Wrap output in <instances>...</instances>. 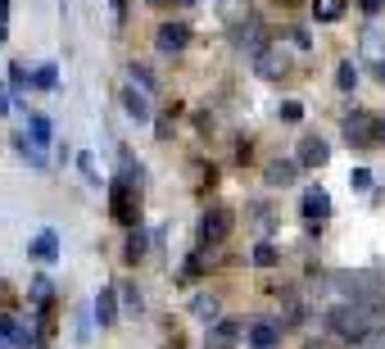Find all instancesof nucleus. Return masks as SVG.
Segmentation results:
<instances>
[{
  "label": "nucleus",
  "mask_w": 385,
  "mask_h": 349,
  "mask_svg": "<svg viewBox=\"0 0 385 349\" xmlns=\"http://www.w3.org/2000/svg\"><path fill=\"white\" fill-rule=\"evenodd\" d=\"M231 236V209L227 204H209L200 214V245H222Z\"/></svg>",
  "instance_id": "obj_4"
},
{
  "label": "nucleus",
  "mask_w": 385,
  "mask_h": 349,
  "mask_svg": "<svg viewBox=\"0 0 385 349\" xmlns=\"http://www.w3.org/2000/svg\"><path fill=\"white\" fill-rule=\"evenodd\" d=\"M250 259H254V268H272V264H277V259H281V249L263 241V245H254V254H250Z\"/></svg>",
  "instance_id": "obj_27"
},
{
  "label": "nucleus",
  "mask_w": 385,
  "mask_h": 349,
  "mask_svg": "<svg viewBox=\"0 0 385 349\" xmlns=\"http://www.w3.org/2000/svg\"><path fill=\"white\" fill-rule=\"evenodd\" d=\"M118 291H114V286H105V291L100 295H95V304H91V313H95V322H100V327H114V322H118Z\"/></svg>",
  "instance_id": "obj_14"
},
{
  "label": "nucleus",
  "mask_w": 385,
  "mask_h": 349,
  "mask_svg": "<svg viewBox=\"0 0 385 349\" xmlns=\"http://www.w3.org/2000/svg\"><path fill=\"white\" fill-rule=\"evenodd\" d=\"M32 86H36V91H55V86H59V68L55 64H41V68L32 73Z\"/></svg>",
  "instance_id": "obj_23"
},
{
  "label": "nucleus",
  "mask_w": 385,
  "mask_h": 349,
  "mask_svg": "<svg viewBox=\"0 0 385 349\" xmlns=\"http://www.w3.org/2000/svg\"><path fill=\"white\" fill-rule=\"evenodd\" d=\"M281 118H285V123H300V118H304V105H300V100H285V105H281Z\"/></svg>",
  "instance_id": "obj_33"
},
{
  "label": "nucleus",
  "mask_w": 385,
  "mask_h": 349,
  "mask_svg": "<svg viewBox=\"0 0 385 349\" xmlns=\"http://www.w3.org/2000/svg\"><path fill=\"white\" fill-rule=\"evenodd\" d=\"M0 340H9L14 349H32V327H23L14 313H0Z\"/></svg>",
  "instance_id": "obj_15"
},
{
  "label": "nucleus",
  "mask_w": 385,
  "mask_h": 349,
  "mask_svg": "<svg viewBox=\"0 0 385 349\" xmlns=\"http://www.w3.org/2000/svg\"><path fill=\"white\" fill-rule=\"evenodd\" d=\"M109 209L122 227H141V186H132L127 177L109 182Z\"/></svg>",
  "instance_id": "obj_2"
},
{
  "label": "nucleus",
  "mask_w": 385,
  "mask_h": 349,
  "mask_svg": "<svg viewBox=\"0 0 385 349\" xmlns=\"http://www.w3.org/2000/svg\"><path fill=\"white\" fill-rule=\"evenodd\" d=\"M28 254H32V259H41V264H55V259H59V231H55V227H41V231L32 236Z\"/></svg>",
  "instance_id": "obj_13"
},
{
  "label": "nucleus",
  "mask_w": 385,
  "mask_h": 349,
  "mask_svg": "<svg viewBox=\"0 0 385 349\" xmlns=\"http://www.w3.org/2000/svg\"><path fill=\"white\" fill-rule=\"evenodd\" d=\"M28 132H32L41 145H51V141H55V127H51V118H46V114H32V118H28Z\"/></svg>",
  "instance_id": "obj_24"
},
{
  "label": "nucleus",
  "mask_w": 385,
  "mask_h": 349,
  "mask_svg": "<svg viewBox=\"0 0 385 349\" xmlns=\"http://www.w3.org/2000/svg\"><path fill=\"white\" fill-rule=\"evenodd\" d=\"M154 46H159V55H181V50L191 46V28H186V23H164V28L154 32Z\"/></svg>",
  "instance_id": "obj_6"
},
{
  "label": "nucleus",
  "mask_w": 385,
  "mask_h": 349,
  "mask_svg": "<svg viewBox=\"0 0 385 349\" xmlns=\"http://www.w3.org/2000/svg\"><path fill=\"white\" fill-rule=\"evenodd\" d=\"M150 5H168V0H150Z\"/></svg>",
  "instance_id": "obj_44"
},
{
  "label": "nucleus",
  "mask_w": 385,
  "mask_h": 349,
  "mask_svg": "<svg viewBox=\"0 0 385 349\" xmlns=\"http://www.w3.org/2000/svg\"><path fill=\"white\" fill-rule=\"evenodd\" d=\"M122 308H127V313H141V295H136V286H122Z\"/></svg>",
  "instance_id": "obj_32"
},
{
  "label": "nucleus",
  "mask_w": 385,
  "mask_h": 349,
  "mask_svg": "<svg viewBox=\"0 0 385 349\" xmlns=\"http://www.w3.org/2000/svg\"><path fill=\"white\" fill-rule=\"evenodd\" d=\"M9 109H14V100H9V86H5V82H0V118H5V114H9Z\"/></svg>",
  "instance_id": "obj_36"
},
{
  "label": "nucleus",
  "mask_w": 385,
  "mask_h": 349,
  "mask_svg": "<svg viewBox=\"0 0 385 349\" xmlns=\"http://www.w3.org/2000/svg\"><path fill=\"white\" fill-rule=\"evenodd\" d=\"M9 14V0H0V19H5Z\"/></svg>",
  "instance_id": "obj_40"
},
{
  "label": "nucleus",
  "mask_w": 385,
  "mask_h": 349,
  "mask_svg": "<svg viewBox=\"0 0 385 349\" xmlns=\"http://www.w3.org/2000/svg\"><path fill=\"white\" fill-rule=\"evenodd\" d=\"M32 304L36 308L51 304V277H32Z\"/></svg>",
  "instance_id": "obj_28"
},
{
  "label": "nucleus",
  "mask_w": 385,
  "mask_h": 349,
  "mask_svg": "<svg viewBox=\"0 0 385 349\" xmlns=\"http://www.w3.org/2000/svg\"><path fill=\"white\" fill-rule=\"evenodd\" d=\"M181 5H195V0H181Z\"/></svg>",
  "instance_id": "obj_45"
},
{
  "label": "nucleus",
  "mask_w": 385,
  "mask_h": 349,
  "mask_svg": "<svg viewBox=\"0 0 385 349\" xmlns=\"http://www.w3.org/2000/svg\"><path fill=\"white\" fill-rule=\"evenodd\" d=\"M308 349H322V345H308Z\"/></svg>",
  "instance_id": "obj_46"
},
{
  "label": "nucleus",
  "mask_w": 385,
  "mask_h": 349,
  "mask_svg": "<svg viewBox=\"0 0 385 349\" xmlns=\"http://www.w3.org/2000/svg\"><path fill=\"white\" fill-rule=\"evenodd\" d=\"M381 141H385V114H381Z\"/></svg>",
  "instance_id": "obj_42"
},
{
  "label": "nucleus",
  "mask_w": 385,
  "mask_h": 349,
  "mask_svg": "<svg viewBox=\"0 0 385 349\" xmlns=\"http://www.w3.org/2000/svg\"><path fill=\"white\" fill-rule=\"evenodd\" d=\"M241 340H245V322L236 318H218L204 327V349H236Z\"/></svg>",
  "instance_id": "obj_5"
},
{
  "label": "nucleus",
  "mask_w": 385,
  "mask_h": 349,
  "mask_svg": "<svg viewBox=\"0 0 385 349\" xmlns=\"http://www.w3.org/2000/svg\"><path fill=\"white\" fill-rule=\"evenodd\" d=\"M195 277H200V259H186V264H181V281H195Z\"/></svg>",
  "instance_id": "obj_35"
},
{
  "label": "nucleus",
  "mask_w": 385,
  "mask_h": 349,
  "mask_svg": "<svg viewBox=\"0 0 385 349\" xmlns=\"http://www.w3.org/2000/svg\"><path fill=\"white\" fill-rule=\"evenodd\" d=\"M245 335H250V349H277V335L281 331H277V322H254Z\"/></svg>",
  "instance_id": "obj_18"
},
{
  "label": "nucleus",
  "mask_w": 385,
  "mask_h": 349,
  "mask_svg": "<svg viewBox=\"0 0 385 349\" xmlns=\"http://www.w3.org/2000/svg\"><path fill=\"white\" fill-rule=\"evenodd\" d=\"M335 86H340V91H354V86H358V64H354V59H344V64L335 68Z\"/></svg>",
  "instance_id": "obj_25"
},
{
  "label": "nucleus",
  "mask_w": 385,
  "mask_h": 349,
  "mask_svg": "<svg viewBox=\"0 0 385 349\" xmlns=\"http://www.w3.org/2000/svg\"><path fill=\"white\" fill-rule=\"evenodd\" d=\"M358 5H363V9H367V14H376V9L385 5V0H358Z\"/></svg>",
  "instance_id": "obj_38"
},
{
  "label": "nucleus",
  "mask_w": 385,
  "mask_h": 349,
  "mask_svg": "<svg viewBox=\"0 0 385 349\" xmlns=\"http://www.w3.org/2000/svg\"><path fill=\"white\" fill-rule=\"evenodd\" d=\"M28 82H32L28 78V64H9V86H14V91H23Z\"/></svg>",
  "instance_id": "obj_30"
},
{
  "label": "nucleus",
  "mask_w": 385,
  "mask_h": 349,
  "mask_svg": "<svg viewBox=\"0 0 385 349\" xmlns=\"http://www.w3.org/2000/svg\"><path fill=\"white\" fill-rule=\"evenodd\" d=\"M358 59H363V64H385V32L381 28H363L358 32Z\"/></svg>",
  "instance_id": "obj_8"
},
{
  "label": "nucleus",
  "mask_w": 385,
  "mask_h": 349,
  "mask_svg": "<svg viewBox=\"0 0 385 349\" xmlns=\"http://www.w3.org/2000/svg\"><path fill=\"white\" fill-rule=\"evenodd\" d=\"M127 78H132L136 86H141V91H154V86H159V82H154V73L145 68V64H136V59L127 64Z\"/></svg>",
  "instance_id": "obj_26"
},
{
  "label": "nucleus",
  "mask_w": 385,
  "mask_h": 349,
  "mask_svg": "<svg viewBox=\"0 0 385 349\" xmlns=\"http://www.w3.org/2000/svg\"><path fill=\"white\" fill-rule=\"evenodd\" d=\"M331 159V145L322 141V136H304L300 141V168H308V172H317L322 164Z\"/></svg>",
  "instance_id": "obj_11"
},
{
  "label": "nucleus",
  "mask_w": 385,
  "mask_h": 349,
  "mask_svg": "<svg viewBox=\"0 0 385 349\" xmlns=\"http://www.w3.org/2000/svg\"><path fill=\"white\" fill-rule=\"evenodd\" d=\"M245 9H250V0H218V19L227 23V28H241Z\"/></svg>",
  "instance_id": "obj_19"
},
{
  "label": "nucleus",
  "mask_w": 385,
  "mask_h": 349,
  "mask_svg": "<svg viewBox=\"0 0 385 349\" xmlns=\"http://www.w3.org/2000/svg\"><path fill=\"white\" fill-rule=\"evenodd\" d=\"M300 214H304L308 222H327V218H331V195H327V186H308Z\"/></svg>",
  "instance_id": "obj_9"
},
{
  "label": "nucleus",
  "mask_w": 385,
  "mask_h": 349,
  "mask_svg": "<svg viewBox=\"0 0 385 349\" xmlns=\"http://www.w3.org/2000/svg\"><path fill=\"white\" fill-rule=\"evenodd\" d=\"M327 331H331V335H340V340L354 349V345L371 331V313H367L363 304H354V299H344V304L327 308Z\"/></svg>",
  "instance_id": "obj_1"
},
{
  "label": "nucleus",
  "mask_w": 385,
  "mask_h": 349,
  "mask_svg": "<svg viewBox=\"0 0 385 349\" xmlns=\"http://www.w3.org/2000/svg\"><path fill=\"white\" fill-rule=\"evenodd\" d=\"M78 168L86 172V182H100V172H95V155H86V150H82V155H78Z\"/></svg>",
  "instance_id": "obj_31"
},
{
  "label": "nucleus",
  "mask_w": 385,
  "mask_h": 349,
  "mask_svg": "<svg viewBox=\"0 0 385 349\" xmlns=\"http://www.w3.org/2000/svg\"><path fill=\"white\" fill-rule=\"evenodd\" d=\"M14 150H19V159H28V164H32L36 172H46V168H51V155H46V145L36 141L32 132H14Z\"/></svg>",
  "instance_id": "obj_7"
},
{
  "label": "nucleus",
  "mask_w": 385,
  "mask_h": 349,
  "mask_svg": "<svg viewBox=\"0 0 385 349\" xmlns=\"http://www.w3.org/2000/svg\"><path fill=\"white\" fill-rule=\"evenodd\" d=\"M0 46H5V19H0Z\"/></svg>",
  "instance_id": "obj_41"
},
{
  "label": "nucleus",
  "mask_w": 385,
  "mask_h": 349,
  "mask_svg": "<svg viewBox=\"0 0 385 349\" xmlns=\"http://www.w3.org/2000/svg\"><path fill=\"white\" fill-rule=\"evenodd\" d=\"M371 73H376V78H381V82H385V64H376V68H371Z\"/></svg>",
  "instance_id": "obj_39"
},
{
  "label": "nucleus",
  "mask_w": 385,
  "mask_h": 349,
  "mask_svg": "<svg viewBox=\"0 0 385 349\" xmlns=\"http://www.w3.org/2000/svg\"><path fill=\"white\" fill-rule=\"evenodd\" d=\"M36 349H46V345H36Z\"/></svg>",
  "instance_id": "obj_47"
},
{
  "label": "nucleus",
  "mask_w": 385,
  "mask_h": 349,
  "mask_svg": "<svg viewBox=\"0 0 385 349\" xmlns=\"http://www.w3.org/2000/svg\"><path fill=\"white\" fill-rule=\"evenodd\" d=\"M344 141L349 145H376L381 141V114H367V109H354L349 118H344Z\"/></svg>",
  "instance_id": "obj_3"
},
{
  "label": "nucleus",
  "mask_w": 385,
  "mask_h": 349,
  "mask_svg": "<svg viewBox=\"0 0 385 349\" xmlns=\"http://www.w3.org/2000/svg\"><path fill=\"white\" fill-rule=\"evenodd\" d=\"M313 19H317V23L344 19V0H313Z\"/></svg>",
  "instance_id": "obj_21"
},
{
  "label": "nucleus",
  "mask_w": 385,
  "mask_h": 349,
  "mask_svg": "<svg viewBox=\"0 0 385 349\" xmlns=\"http://www.w3.org/2000/svg\"><path fill=\"white\" fill-rule=\"evenodd\" d=\"M290 41H295V46H300V50H308V46H313V36H308L304 28H295V36H290Z\"/></svg>",
  "instance_id": "obj_37"
},
{
  "label": "nucleus",
  "mask_w": 385,
  "mask_h": 349,
  "mask_svg": "<svg viewBox=\"0 0 385 349\" xmlns=\"http://www.w3.org/2000/svg\"><path fill=\"white\" fill-rule=\"evenodd\" d=\"M0 349H14V345H9V340H0Z\"/></svg>",
  "instance_id": "obj_43"
},
{
  "label": "nucleus",
  "mask_w": 385,
  "mask_h": 349,
  "mask_svg": "<svg viewBox=\"0 0 385 349\" xmlns=\"http://www.w3.org/2000/svg\"><path fill=\"white\" fill-rule=\"evenodd\" d=\"M236 46L250 50V55H263V50H268V36H263L258 23H241V28H236Z\"/></svg>",
  "instance_id": "obj_16"
},
{
  "label": "nucleus",
  "mask_w": 385,
  "mask_h": 349,
  "mask_svg": "<svg viewBox=\"0 0 385 349\" xmlns=\"http://www.w3.org/2000/svg\"><path fill=\"white\" fill-rule=\"evenodd\" d=\"M349 191H371V168H354L349 172Z\"/></svg>",
  "instance_id": "obj_29"
},
{
  "label": "nucleus",
  "mask_w": 385,
  "mask_h": 349,
  "mask_svg": "<svg viewBox=\"0 0 385 349\" xmlns=\"http://www.w3.org/2000/svg\"><path fill=\"white\" fill-rule=\"evenodd\" d=\"M191 313L209 327V322H218V299H213V295H195V299H191Z\"/></svg>",
  "instance_id": "obj_20"
},
{
  "label": "nucleus",
  "mask_w": 385,
  "mask_h": 349,
  "mask_svg": "<svg viewBox=\"0 0 385 349\" xmlns=\"http://www.w3.org/2000/svg\"><path fill=\"white\" fill-rule=\"evenodd\" d=\"M118 100H122V114H127L132 123H150V91H141V86L132 82Z\"/></svg>",
  "instance_id": "obj_10"
},
{
  "label": "nucleus",
  "mask_w": 385,
  "mask_h": 349,
  "mask_svg": "<svg viewBox=\"0 0 385 349\" xmlns=\"http://www.w3.org/2000/svg\"><path fill=\"white\" fill-rule=\"evenodd\" d=\"M254 68H258V78H268V82H277L285 68H290V59H285V50L277 46H268L263 55H254Z\"/></svg>",
  "instance_id": "obj_12"
},
{
  "label": "nucleus",
  "mask_w": 385,
  "mask_h": 349,
  "mask_svg": "<svg viewBox=\"0 0 385 349\" xmlns=\"http://www.w3.org/2000/svg\"><path fill=\"white\" fill-rule=\"evenodd\" d=\"M354 349H385V331H367Z\"/></svg>",
  "instance_id": "obj_34"
},
{
  "label": "nucleus",
  "mask_w": 385,
  "mask_h": 349,
  "mask_svg": "<svg viewBox=\"0 0 385 349\" xmlns=\"http://www.w3.org/2000/svg\"><path fill=\"white\" fill-rule=\"evenodd\" d=\"M295 177H300V159H277V164H268V172H263L268 186H290Z\"/></svg>",
  "instance_id": "obj_17"
},
{
  "label": "nucleus",
  "mask_w": 385,
  "mask_h": 349,
  "mask_svg": "<svg viewBox=\"0 0 385 349\" xmlns=\"http://www.w3.org/2000/svg\"><path fill=\"white\" fill-rule=\"evenodd\" d=\"M145 249H150V241H145V231H141V227H132L127 245H122V259H127V264H136V259H145Z\"/></svg>",
  "instance_id": "obj_22"
}]
</instances>
